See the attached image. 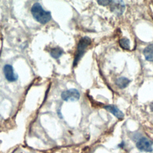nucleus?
<instances>
[{
    "instance_id": "f257e3e1",
    "label": "nucleus",
    "mask_w": 153,
    "mask_h": 153,
    "mask_svg": "<svg viewBox=\"0 0 153 153\" xmlns=\"http://www.w3.org/2000/svg\"><path fill=\"white\" fill-rule=\"evenodd\" d=\"M31 13L34 19L41 24L48 23L51 19V13L45 11L38 2L33 4L31 8Z\"/></svg>"
},
{
    "instance_id": "f03ea898",
    "label": "nucleus",
    "mask_w": 153,
    "mask_h": 153,
    "mask_svg": "<svg viewBox=\"0 0 153 153\" xmlns=\"http://www.w3.org/2000/svg\"><path fill=\"white\" fill-rule=\"evenodd\" d=\"M91 44V39L90 38L87 36H85L82 38L78 44L76 53L74 57V60L73 62V66H75L81 58L82 57L83 54L86 51V49L88 47V45Z\"/></svg>"
},
{
    "instance_id": "7ed1b4c3",
    "label": "nucleus",
    "mask_w": 153,
    "mask_h": 153,
    "mask_svg": "<svg viewBox=\"0 0 153 153\" xmlns=\"http://www.w3.org/2000/svg\"><path fill=\"white\" fill-rule=\"evenodd\" d=\"M152 142L146 137H141L136 142V147L141 151L151 152L152 151Z\"/></svg>"
},
{
    "instance_id": "20e7f679",
    "label": "nucleus",
    "mask_w": 153,
    "mask_h": 153,
    "mask_svg": "<svg viewBox=\"0 0 153 153\" xmlns=\"http://www.w3.org/2000/svg\"><path fill=\"white\" fill-rule=\"evenodd\" d=\"M61 97L65 101H76L80 97V94L78 90L75 88H71L63 91Z\"/></svg>"
},
{
    "instance_id": "39448f33",
    "label": "nucleus",
    "mask_w": 153,
    "mask_h": 153,
    "mask_svg": "<svg viewBox=\"0 0 153 153\" xmlns=\"http://www.w3.org/2000/svg\"><path fill=\"white\" fill-rule=\"evenodd\" d=\"M110 9L115 14L121 16L125 10V4L123 1H111Z\"/></svg>"
},
{
    "instance_id": "423d86ee",
    "label": "nucleus",
    "mask_w": 153,
    "mask_h": 153,
    "mask_svg": "<svg viewBox=\"0 0 153 153\" xmlns=\"http://www.w3.org/2000/svg\"><path fill=\"white\" fill-rule=\"evenodd\" d=\"M4 74L5 78L10 82H13L17 80V75L14 72L13 68L10 65H5L3 68Z\"/></svg>"
},
{
    "instance_id": "0eeeda50",
    "label": "nucleus",
    "mask_w": 153,
    "mask_h": 153,
    "mask_svg": "<svg viewBox=\"0 0 153 153\" xmlns=\"http://www.w3.org/2000/svg\"><path fill=\"white\" fill-rule=\"evenodd\" d=\"M104 108L108 112H111L113 114L116 118H117L119 120H121L124 118V114L123 112L120 111L115 105H108L104 107Z\"/></svg>"
},
{
    "instance_id": "6e6552de",
    "label": "nucleus",
    "mask_w": 153,
    "mask_h": 153,
    "mask_svg": "<svg viewBox=\"0 0 153 153\" xmlns=\"http://www.w3.org/2000/svg\"><path fill=\"white\" fill-rule=\"evenodd\" d=\"M143 54L146 60L153 62V44L147 45L143 51Z\"/></svg>"
},
{
    "instance_id": "1a4fd4ad",
    "label": "nucleus",
    "mask_w": 153,
    "mask_h": 153,
    "mask_svg": "<svg viewBox=\"0 0 153 153\" xmlns=\"http://www.w3.org/2000/svg\"><path fill=\"white\" fill-rule=\"evenodd\" d=\"M130 82V81L127 78L124 76L120 77L115 80V84L118 88L121 89L127 87V86L128 85Z\"/></svg>"
},
{
    "instance_id": "9d476101",
    "label": "nucleus",
    "mask_w": 153,
    "mask_h": 153,
    "mask_svg": "<svg viewBox=\"0 0 153 153\" xmlns=\"http://www.w3.org/2000/svg\"><path fill=\"white\" fill-rule=\"evenodd\" d=\"M63 53V50L60 47H54L50 50V55L54 59L59 58Z\"/></svg>"
},
{
    "instance_id": "9b49d317",
    "label": "nucleus",
    "mask_w": 153,
    "mask_h": 153,
    "mask_svg": "<svg viewBox=\"0 0 153 153\" xmlns=\"http://www.w3.org/2000/svg\"><path fill=\"white\" fill-rule=\"evenodd\" d=\"M120 46L124 50L130 49V40L127 38H121L119 41Z\"/></svg>"
},
{
    "instance_id": "f8f14e48",
    "label": "nucleus",
    "mask_w": 153,
    "mask_h": 153,
    "mask_svg": "<svg viewBox=\"0 0 153 153\" xmlns=\"http://www.w3.org/2000/svg\"><path fill=\"white\" fill-rule=\"evenodd\" d=\"M111 2V1H97V3L101 5H103V6H105V5H109Z\"/></svg>"
},
{
    "instance_id": "ddd939ff",
    "label": "nucleus",
    "mask_w": 153,
    "mask_h": 153,
    "mask_svg": "<svg viewBox=\"0 0 153 153\" xmlns=\"http://www.w3.org/2000/svg\"><path fill=\"white\" fill-rule=\"evenodd\" d=\"M149 108L152 112H153V102H152L149 105Z\"/></svg>"
},
{
    "instance_id": "4468645a",
    "label": "nucleus",
    "mask_w": 153,
    "mask_h": 153,
    "mask_svg": "<svg viewBox=\"0 0 153 153\" xmlns=\"http://www.w3.org/2000/svg\"><path fill=\"white\" fill-rule=\"evenodd\" d=\"M124 142H122V143H120L119 145H118V146L120 147V148H123V146H124Z\"/></svg>"
}]
</instances>
